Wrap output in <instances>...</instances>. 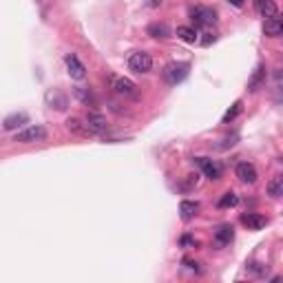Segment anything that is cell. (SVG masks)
<instances>
[{
	"label": "cell",
	"mask_w": 283,
	"mask_h": 283,
	"mask_svg": "<svg viewBox=\"0 0 283 283\" xmlns=\"http://www.w3.org/2000/svg\"><path fill=\"white\" fill-rule=\"evenodd\" d=\"M188 66L186 62H171V64H166L164 66V80L168 84H179V82H184L186 76H188Z\"/></svg>",
	"instance_id": "cell-4"
},
{
	"label": "cell",
	"mask_w": 283,
	"mask_h": 283,
	"mask_svg": "<svg viewBox=\"0 0 283 283\" xmlns=\"http://www.w3.org/2000/svg\"><path fill=\"white\" fill-rule=\"evenodd\" d=\"M234 175H237L239 181H244V184H254V181L259 179L257 168H254L250 161H241V164H237V168H234Z\"/></svg>",
	"instance_id": "cell-7"
},
{
	"label": "cell",
	"mask_w": 283,
	"mask_h": 283,
	"mask_svg": "<svg viewBox=\"0 0 283 283\" xmlns=\"http://www.w3.org/2000/svg\"><path fill=\"white\" fill-rule=\"evenodd\" d=\"M197 210H199V204H197V201L184 199V201L179 204V215H181V219H184V221H191L195 215H197Z\"/></svg>",
	"instance_id": "cell-16"
},
{
	"label": "cell",
	"mask_w": 283,
	"mask_h": 283,
	"mask_svg": "<svg viewBox=\"0 0 283 283\" xmlns=\"http://www.w3.org/2000/svg\"><path fill=\"white\" fill-rule=\"evenodd\" d=\"M254 9H257V13L264 16V18L279 16V7H277L274 0H254Z\"/></svg>",
	"instance_id": "cell-13"
},
{
	"label": "cell",
	"mask_w": 283,
	"mask_h": 283,
	"mask_svg": "<svg viewBox=\"0 0 283 283\" xmlns=\"http://www.w3.org/2000/svg\"><path fill=\"white\" fill-rule=\"evenodd\" d=\"M215 40H217V36H213V33H206V38L201 40V42H204V44H210V42H215Z\"/></svg>",
	"instance_id": "cell-27"
},
{
	"label": "cell",
	"mask_w": 283,
	"mask_h": 283,
	"mask_svg": "<svg viewBox=\"0 0 283 283\" xmlns=\"http://www.w3.org/2000/svg\"><path fill=\"white\" fill-rule=\"evenodd\" d=\"M264 80H266V66H257L254 76L250 78V82H248V89H250V91H259V86L264 84Z\"/></svg>",
	"instance_id": "cell-21"
},
{
	"label": "cell",
	"mask_w": 283,
	"mask_h": 283,
	"mask_svg": "<svg viewBox=\"0 0 283 283\" xmlns=\"http://www.w3.org/2000/svg\"><path fill=\"white\" fill-rule=\"evenodd\" d=\"M146 3L151 5V7H159V5H161V0H146Z\"/></svg>",
	"instance_id": "cell-31"
},
{
	"label": "cell",
	"mask_w": 283,
	"mask_h": 283,
	"mask_svg": "<svg viewBox=\"0 0 283 283\" xmlns=\"http://www.w3.org/2000/svg\"><path fill=\"white\" fill-rule=\"evenodd\" d=\"M237 139H239V135H230V137L221 139V144H217V148H219V151H226V148H230V146L237 144Z\"/></svg>",
	"instance_id": "cell-25"
},
{
	"label": "cell",
	"mask_w": 283,
	"mask_h": 283,
	"mask_svg": "<svg viewBox=\"0 0 283 283\" xmlns=\"http://www.w3.org/2000/svg\"><path fill=\"white\" fill-rule=\"evenodd\" d=\"M244 3L246 0H230V5H234V7H244Z\"/></svg>",
	"instance_id": "cell-30"
},
{
	"label": "cell",
	"mask_w": 283,
	"mask_h": 283,
	"mask_svg": "<svg viewBox=\"0 0 283 283\" xmlns=\"http://www.w3.org/2000/svg\"><path fill=\"white\" fill-rule=\"evenodd\" d=\"M84 122L89 124V129L96 133V135H104V133L109 131V122H106V117L102 115V113H98V111H89V113H86Z\"/></svg>",
	"instance_id": "cell-6"
},
{
	"label": "cell",
	"mask_w": 283,
	"mask_h": 283,
	"mask_svg": "<svg viewBox=\"0 0 283 283\" xmlns=\"http://www.w3.org/2000/svg\"><path fill=\"white\" fill-rule=\"evenodd\" d=\"M241 109H244V104H241V100H237V102L232 104V109H228V111H226V115H224V120H221V122H224V124L232 122V120H234V117H237L239 113H241Z\"/></svg>",
	"instance_id": "cell-23"
},
{
	"label": "cell",
	"mask_w": 283,
	"mask_h": 283,
	"mask_svg": "<svg viewBox=\"0 0 283 283\" xmlns=\"http://www.w3.org/2000/svg\"><path fill=\"white\" fill-rule=\"evenodd\" d=\"M177 38H181L188 44L199 42V33L193 29V27H177Z\"/></svg>",
	"instance_id": "cell-18"
},
{
	"label": "cell",
	"mask_w": 283,
	"mask_h": 283,
	"mask_svg": "<svg viewBox=\"0 0 283 283\" xmlns=\"http://www.w3.org/2000/svg\"><path fill=\"white\" fill-rule=\"evenodd\" d=\"M66 129H69L71 133H76V135H80V137H93V135H96V133L89 129V124H86L84 120H80V117H69V120H66Z\"/></svg>",
	"instance_id": "cell-11"
},
{
	"label": "cell",
	"mask_w": 283,
	"mask_h": 283,
	"mask_svg": "<svg viewBox=\"0 0 283 283\" xmlns=\"http://www.w3.org/2000/svg\"><path fill=\"white\" fill-rule=\"evenodd\" d=\"M234 232H232V226H219L217 232H215V244L217 246H228L232 241Z\"/></svg>",
	"instance_id": "cell-17"
},
{
	"label": "cell",
	"mask_w": 283,
	"mask_h": 283,
	"mask_svg": "<svg viewBox=\"0 0 283 283\" xmlns=\"http://www.w3.org/2000/svg\"><path fill=\"white\" fill-rule=\"evenodd\" d=\"M129 69L135 73H148L153 69V58L146 51H135L129 56Z\"/></svg>",
	"instance_id": "cell-5"
},
{
	"label": "cell",
	"mask_w": 283,
	"mask_h": 283,
	"mask_svg": "<svg viewBox=\"0 0 283 283\" xmlns=\"http://www.w3.org/2000/svg\"><path fill=\"white\" fill-rule=\"evenodd\" d=\"M106 84L113 93L117 96H124V98H135L137 96V86L135 82H131L129 78H122V76H106Z\"/></svg>",
	"instance_id": "cell-1"
},
{
	"label": "cell",
	"mask_w": 283,
	"mask_h": 283,
	"mask_svg": "<svg viewBox=\"0 0 283 283\" xmlns=\"http://www.w3.org/2000/svg\"><path fill=\"white\" fill-rule=\"evenodd\" d=\"M73 96H76V98L80 100V102H82V104H86V106H96V104H98L96 96H93L91 91L82 89V86H76V89H73Z\"/></svg>",
	"instance_id": "cell-19"
},
{
	"label": "cell",
	"mask_w": 283,
	"mask_h": 283,
	"mask_svg": "<svg viewBox=\"0 0 283 283\" xmlns=\"http://www.w3.org/2000/svg\"><path fill=\"white\" fill-rule=\"evenodd\" d=\"M184 264H186L188 268H191V270H197V272H199V268H197L199 264H195V261H191V259H184Z\"/></svg>",
	"instance_id": "cell-28"
},
{
	"label": "cell",
	"mask_w": 283,
	"mask_h": 283,
	"mask_svg": "<svg viewBox=\"0 0 283 283\" xmlns=\"http://www.w3.org/2000/svg\"><path fill=\"white\" fill-rule=\"evenodd\" d=\"M264 31H266V36H270V38H279L281 33H283V22H281V18H279V16L266 18Z\"/></svg>",
	"instance_id": "cell-15"
},
{
	"label": "cell",
	"mask_w": 283,
	"mask_h": 283,
	"mask_svg": "<svg viewBox=\"0 0 283 283\" xmlns=\"http://www.w3.org/2000/svg\"><path fill=\"white\" fill-rule=\"evenodd\" d=\"M268 195H270L272 199H279L283 195V177H274L270 184H268Z\"/></svg>",
	"instance_id": "cell-22"
},
{
	"label": "cell",
	"mask_w": 283,
	"mask_h": 283,
	"mask_svg": "<svg viewBox=\"0 0 283 283\" xmlns=\"http://www.w3.org/2000/svg\"><path fill=\"white\" fill-rule=\"evenodd\" d=\"M241 224H244L248 230H261V228L268 226V217L259 213H248V215H241Z\"/></svg>",
	"instance_id": "cell-10"
},
{
	"label": "cell",
	"mask_w": 283,
	"mask_h": 283,
	"mask_svg": "<svg viewBox=\"0 0 283 283\" xmlns=\"http://www.w3.org/2000/svg\"><path fill=\"white\" fill-rule=\"evenodd\" d=\"M191 20L197 27L208 29V27L217 25V13H215V9H210V7H193V9H191Z\"/></svg>",
	"instance_id": "cell-2"
},
{
	"label": "cell",
	"mask_w": 283,
	"mask_h": 283,
	"mask_svg": "<svg viewBox=\"0 0 283 283\" xmlns=\"http://www.w3.org/2000/svg\"><path fill=\"white\" fill-rule=\"evenodd\" d=\"M27 122H29V115H27V113H13V115L5 117L3 129L5 131H13V129H20V126L27 124Z\"/></svg>",
	"instance_id": "cell-14"
},
{
	"label": "cell",
	"mask_w": 283,
	"mask_h": 283,
	"mask_svg": "<svg viewBox=\"0 0 283 283\" xmlns=\"http://www.w3.org/2000/svg\"><path fill=\"white\" fill-rule=\"evenodd\" d=\"M44 100H46V104H49L51 109H58V111H64L66 106H69V98H66L62 91H58V89H51L44 96Z\"/></svg>",
	"instance_id": "cell-12"
},
{
	"label": "cell",
	"mask_w": 283,
	"mask_h": 283,
	"mask_svg": "<svg viewBox=\"0 0 283 283\" xmlns=\"http://www.w3.org/2000/svg\"><path fill=\"white\" fill-rule=\"evenodd\" d=\"M64 64H66V71H69V76L73 80H84L86 78V69H84V64L78 60L76 53H69V56L64 58Z\"/></svg>",
	"instance_id": "cell-8"
},
{
	"label": "cell",
	"mask_w": 283,
	"mask_h": 283,
	"mask_svg": "<svg viewBox=\"0 0 283 283\" xmlns=\"http://www.w3.org/2000/svg\"><path fill=\"white\" fill-rule=\"evenodd\" d=\"M248 268H250L252 272H257V274H266V268H261V264H250Z\"/></svg>",
	"instance_id": "cell-26"
},
{
	"label": "cell",
	"mask_w": 283,
	"mask_h": 283,
	"mask_svg": "<svg viewBox=\"0 0 283 283\" xmlns=\"http://www.w3.org/2000/svg\"><path fill=\"white\" fill-rule=\"evenodd\" d=\"M148 36L159 38V40H166L168 36H171V29H168L164 22H153L151 27H148Z\"/></svg>",
	"instance_id": "cell-20"
},
{
	"label": "cell",
	"mask_w": 283,
	"mask_h": 283,
	"mask_svg": "<svg viewBox=\"0 0 283 283\" xmlns=\"http://www.w3.org/2000/svg\"><path fill=\"white\" fill-rule=\"evenodd\" d=\"M46 139V129L44 126H27L25 131H18L13 142H18V144H33V142H44Z\"/></svg>",
	"instance_id": "cell-3"
},
{
	"label": "cell",
	"mask_w": 283,
	"mask_h": 283,
	"mask_svg": "<svg viewBox=\"0 0 283 283\" xmlns=\"http://www.w3.org/2000/svg\"><path fill=\"white\" fill-rule=\"evenodd\" d=\"M239 204V197L234 193H226L224 197L219 199V208H234Z\"/></svg>",
	"instance_id": "cell-24"
},
{
	"label": "cell",
	"mask_w": 283,
	"mask_h": 283,
	"mask_svg": "<svg viewBox=\"0 0 283 283\" xmlns=\"http://www.w3.org/2000/svg\"><path fill=\"white\" fill-rule=\"evenodd\" d=\"M193 161L201 168V171H204V175H206L208 179H219L221 177V166L215 164L213 159H208V157H195Z\"/></svg>",
	"instance_id": "cell-9"
},
{
	"label": "cell",
	"mask_w": 283,
	"mask_h": 283,
	"mask_svg": "<svg viewBox=\"0 0 283 283\" xmlns=\"http://www.w3.org/2000/svg\"><path fill=\"white\" fill-rule=\"evenodd\" d=\"M181 244H184V246H191V244H195V241H193V237H188V234H186V237H181Z\"/></svg>",
	"instance_id": "cell-29"
}]
</instances>
